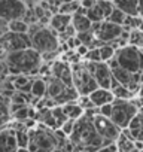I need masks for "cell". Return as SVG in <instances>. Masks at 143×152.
Masks as SVG:
<instances>
[{
	"label": "cell",
	"instance_id": "1",
	"mask_svg": "<svg viewBox=\"0 0 143 152\" xmlns=\"http://www.w3.org/2000/svg\"><path fill=\"white\" fill-rule=\"evenodd\" d=\"M2 60L6 61L11 76L27 75L30 78H39V72L43 64L42 55L33 48L2 55Z\"/></svg>",
	"mask_w": 143,
	"mask_h": 152
},
{
	"label": "cell",
	"instance_id": "2",
	"mask_svg": "<svg viewBox=\"0 0 143 152\" xmlns=\"http://www.w3.org/2000/svg\"><path fill=\"white\" fill-rule=\"evenodd\" d=\"M69 140L73 143L76 148L85 149L88 152H98L101 148L113 145L110 142L103 140V137L96 131L91 118H88L87 115L84 118H81L79 121H76L73 134L70 136Z\"/></svg>",
	"mask_w": 143,
	"mask_h": 152
},
{
	"label": "cell",
	"instance_id": "3",
	"mask_svg": "<svg viewBox=\"0 0 143 152\" xmlns=\"http://www.w3.org/2000/svg\"><path fill=\"white\" fill-rule=\"evenodd\" d=\"M30 37H31V46L34 51H37L40 55L49 54V52H60V39L55 31H52L49 27L33 24L30 26Z\"/></svg>",
	"mask_w": 143,
	"mask_h": 152
},
{
	"label": "cell",
	"instance_id": "4",
	"mask_svg": "<svg viewBox=\"0 0 143 152\" xmlns=\"http://www.w3.org/2000/svg\"><path fill=\"white\" fill-rule=\"evenodd\" d=\"M85 115H87L88 118H91L96 131L103 137V140L110 142V143H116V142H118V139L121 137L122 130H121L119 127H116L112 119L101 116V115L98 113V107L85 112Z\"/></svg>",
	"mask_w": 143,
	"mask_h": 152
},
{
	"label": "cell",
	"instance_id": "5",
	"mask_svg": "<svg viewBox=\"0 0 143 152\" xmlns=\"http://www.w3.org/2000/svg\"><path fill=\"white\" fill-rule=\"evenodd\" d=\"M115 58H116L119 67H122L124 70H127L133 75L143 73V49L128 45V46L116 51Z\"/></svg>",
	"mask_w": 143,
	"mask_h": 152
},
{
	"label": "cell",
	"instance_id": "6",
	"mask_svg": "<svg viewBox=\"0 0 143 152\" xmlns=\"http://www.w3.org/2000/svg\"><path fill=\"white\" fill-rule=\"evenodd\" d=\"M137 112H139V106L134 100H115L113 113L110 119L121 130H127L133 118L137 115Z\"/></svg>",
	"mask_w": 143,
	"mask_h": 152
},
{
	"label": "cell",
	"instance_id": "7",
	"mask_svg": "<svg viewBox=\"0 0 143 152\" xmlns=\"http://www.w3.org/2000/svg\"><path fill=\"white\" fill-rule=\"evenodd\" d=\"M73 67V87L78 90L79 96H90L96 90H98V84L94 79V76L87 69L85 61L72 66Z\"/></svg>",
	"mask_w": 143,
	"mask_h": 152
},
{
	"label": "cell",
	"instance_id": "8",
	"mask_svg": "<svg viewBox=\"0 0 143 152\" xmlns=\"http://www.w3.org/2000/svg\"><path fill=\"white\" fill-rule=\"evenodd\" d=\"M31 37L30 34H17L12 31L2 34V55L31 49Z\"/></svg>",
	"mask_w": 143,
	"mask_h": 152
},
{
	"label": "cell",
	"instance_id": "9",
	"mask_svg": "<svg viewBox=\"0 0 143 152\" xmlns=\"http://www.w3.org/2000/svg\"><path fill=\"white\" fill-rule=\"evenodd\" d=\"M30 139L31 142L39 148V149H46V151H54L57 148H60V143L57 140L55 131L46 128L42 124H37L36 128L30 130Z\"/></svg>",
	"mask_w": 143,
	"mask_h": 152
},
{
	"label": "cell",
	"instance_id": "10",
	"mask_svg": "<svg viewBox=\"0 0 143 152\" xmlns=\"http://www.w3.org/2000/svg\"><path fill=\"white\" fill-rule=\"evenodd\" d=\"M0 12H2V21L6 23L24 20L28 12V5L23 0H2Z\"/></svg>",
	"mask_w": 143,
	"mask_h": 152
},
{
	"label": "cell",
	"instance_id": "11",
	"mask_svg": "<svg viewBox=\"0 0 143 152\" xmlns=\"http://www.w3.org/2000/svg\"><path fill=\"white\" fill-rule=\"evenodd\" d=\"M124 28L121 26H116V24H112L110 21H103L100 24H94V28H93V33L96 36V40L100 42L101 45H109V43H113L115 40H118L122 34Z\"/></svg>",
	"mask_w": 143,
	"mask_h": 152
},
{
	"label": "cell",
	"instance_id": "12",
	"mask_svg": "<svg viewBox=\"0 0 143 152\" xmlns=\"http://www.w3.org/2000/svg\"><path fill=\"white\" fill-rule=\"evenodd\" d=\"M85 64H87V69L90 70V73L97 81L98 87L103 90L112 91L113 75H112V69L109 67V64L107 63H85Z\"/></svg>",
	"mask_w": 143,
	"mask_h": 152
},
{
	"label": "cell",
	"instance_id": "13",
	"mask_svg": "<svg viewBox=\"0 0 143 152\" xmlns=\"http://www.w3.org/2000/svg\"><path fill=\"white\" fill-rule=\"evenodd\" d=\"M51 76L61 81L66 87H73V67L63 58L51 63Z\"/></svg>",
	"mask_w": 143,
	"mask_h": 152
},
{
	"label": "cell",
	"instance_id": "14",
	"mask_svg": "<svg viewBox=\"0 0 143 152\" xmlns=\"http://www.w3.org/2000/svg\"><path fill=\"white\" fill-rule=\"evenodd\" d=\"M0 140H2V143H0L2 152H17L20 149V145H18V140H17V131L11 125L2 127Z\"/></svg>",
	"mask_w": 143,
	"mask_h": 152
},
{
	"label": "cell",
	"instance_id": "15",
	"mask_svg": "<svg viewBox=\"0 0 143 152\" xmlns=\"http://www.w3.org/2000/svg\"><path fill=\"white\" fill-rule=\"evenodd\" d=\"M90 99L93 102V104L96 107H101V106H106V104H112L115 103V96L110 90H103V88H98L96 90L94 93L90 94Z\"/></svg>",
	"mask_w": 143,
	"mask_h": 152
},
{
	"label": "cell",
	"instance_id": "16",
	"mask_svg": "<svg viewBox=\"0 0 143 152\" xmlns=\"http://www.w3.org/2000/svg\"><path fill=\"white\" fill-rule=\"evenodd\" d=\"M72 18L70 15H63V14H54L51 17V21H49V28L52 31H55L57 34H61L67 30V27L72 24Z\"/></svg>",
	"mask_w": 143,
	"mask_h": 152
},
{
	"label": "cell",
	"instance_id": "17",
	"mask_svg": "<svg viewBox=\"0 0 143 152\" xmlns=\"http://www.w3.org/2000/svg\"><path fill=\"white\" fill-rule=\"evenodd\" d=\"M72 26L75 27V30L79 33H88V31H93L94 28V24L91 23V20L85 15V14H75L73 18H72Z\"/></svg>",
	"mask_w": 143,
	"mask_h": 152
},
{
	"label": "cell",
	"instance_id": "18",
	"mask_svg": "<svg viewBox=\"0 0 143 152\" xmlns=\"http://www.w3.org/2000/svg\"><path fill=\"white\" fill-rule=\"evenodd\" d=\"M11 81L14 82V87L18 93L23 94H31V87L34 78H30L27 75H20V76H9Z\"/></svg>",
	"mask_w": 143,
	"mask_h": 152
},
{
	"label": "cell",
	"instance_id": "19",
	"mask_svg": "<svg viewBox=\"0 0 143 152\" xmlns=\"http://www.w3.org/2000/svg\"><path fill=\"white\" fill-rule=\"evenodd\" d=\"M113 3L127 17H139V0H116Z\"/></svg>",
	"mask_w": 143,
	"mask_h": 152
},
{
	"label": "cell",
	"instance_id": "20",
	"mask_svg": "<svg viewBox=\"0 0 143 152\" xmlns=\"http://www.w3.org/2000/svg\"><path fill=\"white\" fill-rule=\"evenodd\" d=\"M46 93H48V81L43 78H34L31 87V97L42 100L46 97Z\"/></svg>",
	"mask_w": 143,
	"mask_h": 152
},
{
	"label": "cell",
	"instance_id": "21",
	"mask_svg": "<svg viewBox=\"0 0 143 152\" xmlns=\"http://www.w3.org/2000/svg\"><path fill=\"white\" fill-rule=\"evenodd\" d=\"M48 81V93H46V97L48 99H52V100H55L57 97H60L61 96V93L67 88L61 81H58V79H55V78H51L49 79H46Z\"/></svg>",
	"mask_w": 143,
	"mask_h": 152
},
{
	"label": "cell",
	"instance_id": "22",
	"mask_svg": "<svg viewBox=\"0 0 143 152\" xmlns=\"http://www.w3.org/2000/svg\"><path fill=\"white\" fill-rule=\"evenodd\" d=\"M63 110H64V113L67 115V118L72 119V121H79L81 118L85 116V110L78 104V102H76V103L64 104V106H63Z\"/></svg>",
	"mask_w": 143,
	"mask_h": 152
},
{
	"label": "cell",
	"instance_id": "23",
	"mask_svg": "<svg viewBox=\"0 0 143 152\" xmlns=\"http://www.w3.org/2000/svg\"><path fill=\"white\" fill-rule=\"evenodd\" d=\"M79 9H81V2H76V0H72V2H63L61 6L58 8V14L73 17L75 14L79 12Z\"/></svg>",
	"mask_w": 143,
	"mask_h": 152
},
{
	"label": "cell",
	"instance_id": "24",
	"mask_svg": "<svg viewBox=\"0 0 143 152\" xmlns=\"http://www.w3.org/2000/svg\"><path fill=\"white\" fill-rule=\"evenodd\" d=\"M8 30L17 34H28L30 33V26L24 21V20H17V21H11L8 23Z\"/></svg>",
	"mask_w": 143,
	"mask_h": 152
},
{
	"label": "cell",
	"instance_id": "25",
	"mask_svg": "<svg viewBox=\"0 0 143 152\" xmlns=\"http://www.w3.org/2000/svg\"><path fill=\"white\" fill-rule=\"evenodd\" d=\"M87 17L91 20V23H93V24H100V23L106 21V17H104L103 11L100 9V6L97 5V2H96V6H94V8H91V9L87 12Z\"/></svg>",
	"mask_w": 143,
	"mask_h": 152
},
{
	"label": "cell",
	"instance_id": "26",
	"mask_svg": "<svg viewBox=\"0 0 143 152\" xmlns=\"http://www.w3.org/2000/svg\"><path fill=\"white\" fill-rule=\"evenodd\" d=\"M100 55H101V63H109L116 57V49L109 43V45H101L100 48Z\"/></svg>",
	"mask_w": 143,
	"mask_h": 152
},
{
	"label": "cell",
	"instance_id": "27",
	"mask_svg": "<svg viewBox=\"0 0 143 152\" xmlns=\"http://www.w3.org/2000/svg\"><path fill=\"white\" fill-rule=\"evenodd\" d=\"M112 93H113L116 100H133L134 99V94L127 87H122V85H118V87L112 88Z\"/></svg>",
	"mask_w": 143,
	"mask_h": 152
},
{
	"label": "cell",
	"instance_id": "28",
	"mask_svg": "<svg viewBox=\"0 0 143 152\" xmlns=\"http://www.w3.org/2000/svg\"><path fill=\"white\" fill-rule=\"evenodd\" d=\"M51 112H52V115H54V118H55V121H57V124H58V130H60V128L69 121V118H67V115L64 113L63 106H55V107L51 109Z\"/></svg>",
	"mask_w": 143,
	"mask_h": 152
},
{
	"label": "cell",
	"instance_id": "29",
	"mask_svg": "<svg viewBox=\"0 0 143 152\" xmlns=\"http://www.w3.org/2000/svg\"><path fill=\"white\" fill-rule=\"evenodd\" d=\"M125 20H127V15L122 12V11H119L116 6H115V9H113V12L110 14V17L107 18V21H110L112 24H116V26H124V23H125Z\"/></svg>",
	"mask_w": 143,
	"mask_h": 152
},
{
	"label": "cell",
	"instance_id": "30",
	"mask_svg": "<svg viewBox=\"0 0 143 152\" xmlns=\"http://www.w3.org/2000/svg\"><path fill=\"white\" fill-rule=\"evenodd\" d=\"M131 46H136V48H140L143 49V31L140 30H133L130 33V42H128Z\"/></svg>",
	"mask_w": 143,
	"mask_h": 152
},
{
	"label": "cell",
	"instance_id": "31",
	"mask_svg": "<svg viewBox=\"0 0 143 152\" xmlns=\"http://www.w3.org/2000/svg\"><path fill=\"white\" fill-rule=\"evenodd\" d=\"M97 5H98V6H100V9L103 11V14H104L106 20L110 17V14H112V12H113V9H115V3H113V2H104V0H98Z\"/></svg>",
	"mask_w": 143,
	"mask_h": 152
},
{
	"label": "cell",
	"instance_id": "32",
	"mask_svg": "<svg viewBox=\"0 0 143 152\" xmlns=\"http://www.w3.org/2000/svg\"><path fill=\"white\" fill-rule=\"evenodd\" d=\"M85 63H101V55L98 48L90 49V52L85 55Z\"/></svg>",
	"mask_w": 143,
	"mask_h": 152
},
{
	"label": "cell",
	"instance_id": "33",
	"mask_svg": "<svg viewBox=\"0 0 143 152\" xmlns=\"http://www.w3.org/2000/svg\"><path fill=\"white\" fill-rule=\"evenodd\" d=\"M75 124H76V121H72V119H69V121H67V122H66V124H64V125H63L60 130H61V131H63V133H64V134H66L69 139H70V136L73 134V130H75Z\"/></svg>",
	"mask_w": 143,
	"mask_h": 152
},
{
	"label": "cell",
	"instance_id": "34",
	"mask_svg": "<svg viewBox=\"0 0 143 152\" xmlns=\"http://www.w3.org/2000/svg\"><path fill=\"white\" fill-rule=\"evenodd\" d=\"M98 113L104 118H112V113H113V103L112 104H106V106H101L98 107Z\"/></svg>",
	"mask_w": 143,
	"mask_h": 152
},
{
	"label": "cell",
	"instance_id": "35",
	"mask_svg": "<svg viewBox=\"0 0 143 152\" xmlns=\"http://www.w3.org/2000/svg\"><path fill=\"white\" fill-rule=\"evenodd\" d=\"M94 6H96V2H94V0H82V2H81V8L85 9L87 12H88L91 8H94Z\"/></svg>",
	"mask_w": 143,
	"mask_h": 152
},
{
	"label": "cell",
	"instance_id": "36",
	"mask_svg": "<svg viewBox=\"0 0 143 152\" xmlns=\"http://www.w3.org/2000/svg\"><path fill=\"white\" fill-rule=\"evenodd\" d=\"M139 17L143 20V0L139 2Z\"/></svg>",
	"mask_w": 143,
	"mask_h": 152
},
{
	"label": "cell",
	"instance_id": "37",
	"mask_svg": "<svg viewBox=\"0 0 143 152\" xmlns=\"http://www.w3.org/2000/svg\"><path fill=\"white\" fill-rule=\"evenodd\" d=\"M17 152H30V149H28V148H20Z\"/></svg>",
	"mask_w": 143,
	"mask_h": 152
},
{
	"label": "cell",
	"instance_id": "38",
	"mask_svg": "<svg viewBox=\"0 0 143 152\" xmlns=\"http://www.w3.org/2000/svg\"><path fill=\"white\" fill-rule=\"evenodd\" d=\"M52 152H64V149H61V148H57V149H54Z\"/></svg>",
	"mask_w": 143,
	"mask_h": 152
},
{
	"label": "cell",
	"instance_id": "39",
	"mask_svg": "<svg viewBox=\"0 0 143 152\" xmlns=\"http://www.w3.org/2000/svg\"><path fill=\"white\" fill-rule=\"evenodd\" d=\"M36 152H51V151H46V149H37Z\"/></svg>",
	"mask_w": 143,
	"mask_h": 152
},
{
	"label": "cell",
	"instance_id": "40",
	"mask_svg": "<svg viewBox=\"0 0 143 152\" xmlns=\"http://www.w3.org/2000/svg\"><path fill=\"white\" fill-rule=\"evenodd\" d=\"M139 152H143V151H139Z\"/></svg>",
	"mask_w": 143,
	"mask_h": 152
}]
</instances>
